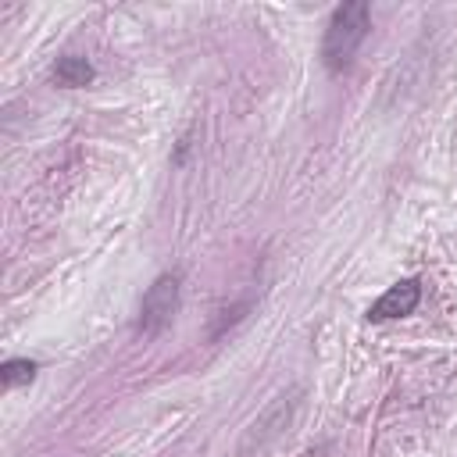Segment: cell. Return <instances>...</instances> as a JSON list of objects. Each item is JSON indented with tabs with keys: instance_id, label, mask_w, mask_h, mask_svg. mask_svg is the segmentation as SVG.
I'll return each instance as SVG.
<instances>
[{
	"instance_id": "obj_4",
	"label": "cell",
	"mask_w": 457,
	"mask_h": 457,
	"mask_svg": "<svg viewBox=\"0 0 457 457\" xmlns=\"http://www.w3.org/2000/svg\"><path fill=\"white\" fill-rule=\"evenodd\" d=\"M421 300V282L418 278H400L393 282L371 307H368V321H389V318H403L418 307Z\"/></svg>"
},
{
	"instance_id": "obj_5",
	"label": "cell",
	"mask_w": 457,
	"mask_h": 457,
	"mask_svg": "<svg viewBox=\"0 0 457 457\" xmlns=\"http://www.w3.org/2000/svg\"><path fill=\"white\" fill-rule=\"evenodd\" d=\"M93 64L86 61V57H79V54H64V57H57V64H54V71H50V79L61 86V89H79V86H89L93 82Z\"/></svg>"
},
{
	"instance_id": "obj_2",
	"label": "cell",
	"mask_w": 457,
	"mask_h": 457,
	"mask_svg": "<svg viewBox=\"0 0 457 457\" xmlns=\"http://www.w3.org/2000/svg\"><path fill=\"white\" fill-rule=\"evenodd\" d=\"M296 396H300V389H289V393L275 396V400L264 407V414L246 428V436H243L236 457H261L271 443H278V439L289 432V425H293V414H296V403H300Z\"/></svg>"
},
{
	"instance_id": "obj_1",
	"label": "cell",
	"mask_w": 457,
	"mask_h": 457,
	"mask_svg": "<svg viewBox=\"0 0 457 457\" xmlns=\"http://www.w3.org/2000/svg\"><path fill=\"white\" fill-rule=\"evenodd\" d=\"M371 29V11L364 0H350V4H339L328 18V29H325V39H321V61L328 71H343L357 46L364 43Z\"/></svg>"
},
{
	"instance_id": "obj_6",
	"label": "cell",
	"mask_w": 457,
	"mask_h": 457,
	"mask_svg": "<svg viewBox=\"0 0 457 457\" xmlns=\"http://www.w3.org/2000/svg\"><path fill=\"white\" fill-rule=\"evenodd\" d=\"M36 378V364L29 357H11L0 364V382L4 389H14V386H29Z\"/></svg>"
},
{
	"instance_id": "obj_3",
	"label": "cell",
	"mask_w": 457,
	"mask_h": 457,
	"mask_svg": "<svg viewBox=\"0 0 457 457\" xmlns=\"http://www.w3.org/2000/svg\"><path fill=\"white\" fill-rule=\"evenodd\" d=\"M179 289H182V278H179V271H168V275H161L146 293H143V300H139V336H146V339H154V336H161L168 325H171V318H175V311H179Z\"/></svg>"
}]
</instances>
